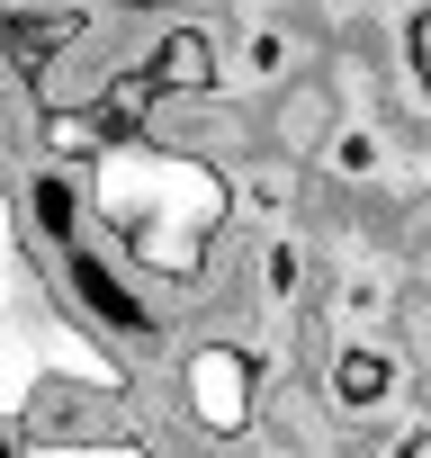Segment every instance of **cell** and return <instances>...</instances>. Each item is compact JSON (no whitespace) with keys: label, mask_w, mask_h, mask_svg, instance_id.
Returning <instances> with one entry per match:
<instances>
[{"label":"cell","mask_w":431,"mask_h":458,"mask_svg":"<svg viewBox=\"0 0 431 458\" xmlns=\"http://www.w3.org/2000/svg\"><path fill=\"white\" fill-rule=\"evenodd\" d=\"M386 386H395V369H386L377 351H342V360H333V395H342V404H377Z\"/></svg>","instance_id":"5b68a950"},{"label":"cell","mask_w":431,"mask_h":458,"mask_svg":"<svg viewBox=\"0 0 431 458\" xmlns=\"http://www.w3.org/2000/svg\"><path fill=\"white\" fill-rule=\"evenodd\" d=\"M28 458H153L135 440H55V449H28Z\"/></svg>","instance_id":"8992f818"},{"label":"cell","mask_w":431,"mask_h":458,"mask_svg":"<svg viewBox=\"0 0 431 458\" xmlns=\"http://www.w3.org/2000/svg\"><path fill=\"white\" fill-rule=\"evenodd\" d=\"M288 162H306V153H324L333 144V81L324 72H297L279 99H270V126H261Z\"/></svg>","instance_id":"7a4b0ae2"},{"label":"cell","mask_w":431,"mask_h":458,"mask_svg":"<svg viewBox=\"0 0 431 458\" xmlns=\"http://www.w3.org/2000/svg\"><path fill=\"white\" fill-rule=\"evenodd\" d=\"M252 386H261V369H252V351H234V342H198V351L180 360V395H189L198 431H216V440H243V431H252Z\"/></svg>","instance_id":"6da1fadb"},{"label":"cell","mask_w":431,"mask_h":458,"mask_svg":"<svg viewBox=\"0 0 431 458\" xmlns=\"http://www.w3.org/2000/svg\"><path fill=\"white\" fill-rule=\"evenodd\" d=\"M404 55H413V81L431 90V10H413V28H404Z\"/></svg>","instance_id":"ba28073f"},{"label":"cell","mask_w":431,"mask_h":458,"mask_svg":"<svg viewBox=\"0 0 431 458\" xmlns=\"http://www.w3.org/2000/svg\"><path fill=\"white\" fill-rule=\"evenodd\" d=\"M63 270H72L81 306H90L108 333H144V324H153V315H144V297H135V288H117V270H108L99 252H63Z\"/></svg>","instance_id":"277c9868"},{"label":"cell","mask_w":431,"mask_h":458,"mask_svg":"<svg viewBox=\"0 0 431 458\" xmlns=\"http://www.w3.org/2000/svg\"><path fill=\"white\" fill-rule=\"evenodd\" d=\"M37 225L72 234V180H37Z\"/></svg>","instance_id":"52a82bcc"},{"label":"cell","mask_w":431,"mask_h":458,"mask_svg":"<svg viewBox=\"0 0 431 458\" xmlns=\"http://www.w3.org/2000/svg\"><path fill=\"white\" fill-rule=\"evenodd\" d=\"M144 81H153L162 99H189V90L207 99V90H216V37H207V28H171V37L144 55Z\"/></svg>","instance_id":"3957f363"}]
</instances>
